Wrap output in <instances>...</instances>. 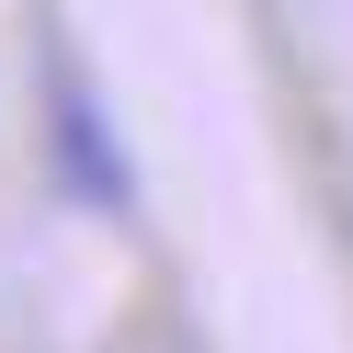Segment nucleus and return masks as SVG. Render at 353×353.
I'll return each instance as SVG.
<instances>
[{"mask_svg": "<svg viewBox=\"0 0 353 353\" xmlns=\"http://www.w3.org/2000/svg\"><path fill=\"white\" fill-rule=\"evenodd\" d=\"M57 171H69V194H80V205H103V216L137 205V171H125V148H114V125H103V103L80 92L69 69H57Z\"/></svg>", "mask_w": 353, "mask_h": 353, "instance_id": "1", "label": "nucleus"}]
</instances>
